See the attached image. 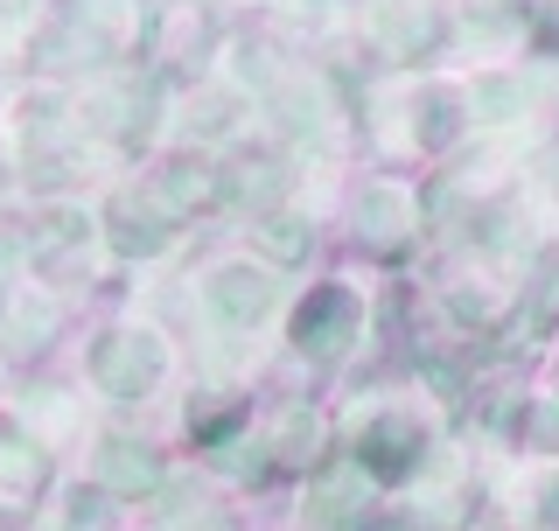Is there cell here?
I'll return each instance as SVG.
<instances>
[{
	"label": "cell",
	"instance_id": "6da1fadb",
	"mask_svg": "<svg viewBox=\"0 0 559 531\" xmlns=\"http://www.w3.org/2000/svg\"><path fill=\"white\" fill-rule=\"evenodd\" d=\"M210 300H217L231 322H259V308L273 300V280L259 273V266H231V273L210 280Z\"/></svg>",
	"mask_w": 559,
	"mask_h": 531
},
{
	"label": "cell",
	"instance_id": "7a4b0ae2",
	"mask_svg": "<svg viewBox=\"0 0 559 531\" xmlns=\"http://www.w3.org/2000/svg\"><path fill=\"white\" fill-rule=\"evenodd\" d=\"M273 252H280V259L301 252V232H294V224H273Z\"/></svg>",
	"mask_w": 559,
	"mask_h": 531
}]
</instances>
